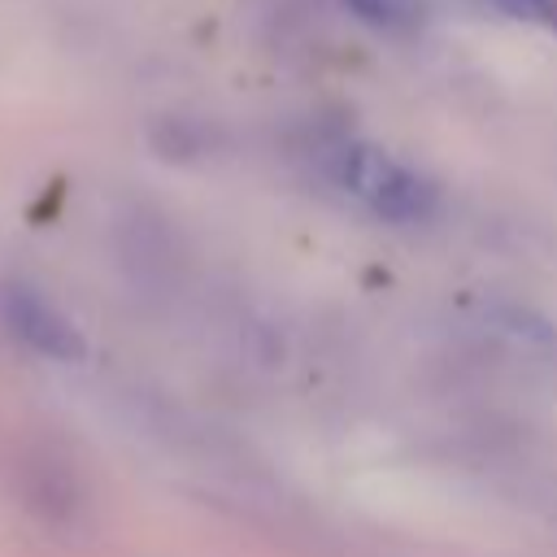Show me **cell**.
Returning a JSON list of instances; mask_svg holds the SVG:
<instances>
[{"instance_id":"2","label":"cell","mask_w":557,"mask_h":557,"mask_svg":"<svg viewBox=\"0 0 557 557\" xmlns=\"http://www.w3.org/2000/svg\"><path fill=\"white\" fill-rule=\"evenodd\" d=\"M0 322L9 326V335L17 344H26L30 352L39 357H52V361H78L87 352L83 335L70 326V318L48 305L35 287L26 283H9L0 287Z\"/></svg>"},{"instance_id":"4","label":"cell","mask_w":557,"mask_h":557,"mask_svg":"<svg viewBox=\"0 0 557 557\" xmlns=\"http://www.w3.org/2000/svg\"><path fill=\"white\" fill-rule=\"evenodd\" d=\"M479 4L500 13V17H509V22H522V26L557 35V0H479Z\"/></svg>"},{"instance_id":"3","label":"cell","mask_w":557,"mask_h":557,"mask_svg":"<svg viewBox=\"0 0 557 557\" xmlns=\"http://www.w3.org/2000/svg\"><path fill=\"white\" fill-rule=\"evenodd\" d=\"M374 30H413L426 13L422 0H344Z\"/></svg>"},{"instance_id":"1","label":"cell","mask_w":557,"mask_h":557,"mask_svg":"<svg viewBox=\"0 0 557 557\" xmlns=\"http://www.w3.org/2000/svg\"><path fill=\"white\" fill-rule=\"evenodd\" d=\"M326 170L352 200H361L370 213L387 222H422L435 213V200H440L435 183L374 144H357V139L339 144Z\"/></svg>"}]
</instances>
